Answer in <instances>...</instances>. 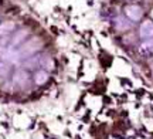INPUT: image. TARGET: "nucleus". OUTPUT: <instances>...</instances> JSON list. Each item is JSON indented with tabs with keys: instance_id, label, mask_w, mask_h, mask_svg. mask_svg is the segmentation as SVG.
Returning <instances> with one entry per match:
<instances>
[{
	"instance_id": "6",
	"label": "nucleus",
	"mask_w": 153,
	"mask_h": 139,
	"mask_svg": "<svg viewBox=\"0 0 153 139\" xmlns=\"http://www.w3.org/2000/svg\"><path fill=\"white\" fill-rule=\"evenodd\" d=\"M152 72H153V65H152Z\"/></svg>"
},
{
	"instance_id": "5",
	"label": "nucleus",
	"mask_w": 153,
	"mask_h": 139,
	"mask_svg": "<svg viewBox=\"0 0 153 139\" xmlns=\"http://www.w3.org/2000/svg\"><path fill=\"white\" fill-rule=\"evenodd\" d=\"M150 19L153 20V7H152V10H150Z\"/></svg>"
},
{
	"instance_id": "2",
	"label": "nucleus",
	"mask_w": 153,
	"mask_h": 139,
	"mask_svg": "<svg viewBox=\"0 0 153 139\" xmlns=\"http://www.w3.org/2000/svg\"><path fill=\"white\" fill-rule=\"evenodd\" d=\"M123 16L128 17L132 23H137L140 22L142 17L145 16V11H143V9L139 4L132 3V4H126L123 7Z\"/></svg>"
},
{
	"instance_id": "1",
	"label": "nucleus",
	"mask_w": 153,
	"mask_h": 139,
	"mask_svg": "<svg viewBox=\"0 0 153 139\" xmlns=\"http://www.w3.org/2000/svg\"><path fill=\"white\" fill-rule=\"evenodd\" d=\"M50 56L45 37L13 6L0 0V94L13 97L37 88L36 75L47 71L44 61Z\"/></svg>"
},
{
	"instance_id": "3",
	"label": "nucleus",
	"mask_w": 153,
	"mask_h": 139,
	"mask_svg": "<svg viewBox=\"0 0 153 139\" xmlns=\"http://www.w3.org/2000/svg\"><path fill=\"white\" fill-rule=\"evenodd\" d=\"M137 34H139V39L140 40H146V39H152L153 37V20L149 17V19H145L140 20V24H139V30H137Z\"/></svg>"
},
{
	"instance_id": "4",
	"label": "nucleus",
	"mask_w": 153,
	"mask_h": 139,
	"mask_svg": "<svg viewBox=\"0 0 153 139\" xmlns=\"http://www.w3.org/2000/svg\"><path fill=\"white\" fill-rule=\"evenodd\" d=\"M139 53L143 56H153V37L152 39L140 40L139 44Z\"/></svg>"
}]
</instances>
